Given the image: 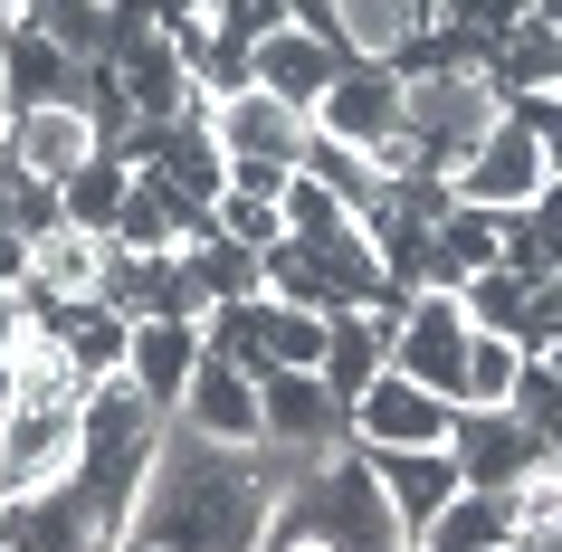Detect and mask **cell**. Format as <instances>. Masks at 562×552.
Here are the masks:
<instances>
[{
    "mask_svg": "<svg viewBox=\"0 0 562 552\" xmlns=\"http://www.w3.org/2000/svg\"><path fill=\"white\" fill-rule=\"evenodd\" d=\"M30 20L58 38L67 58H105V20H115V10H105V0H38Z\"/></svg>",
    "mask_w": 562,
    "mask_h": 552,
    "instance_id": "4dcf8cb0",
    "label": "cell"
},
{
    "mask_svg": "<svg viewBox=\"0 0 562 552\" xmlns=\"http://www.w3.org/2000/svg\"><path fill=\"white\" fill-rule=\"evenodd\" d=\"M325 381L344 391V401H362L372 381L391 372V315H372V305H344V315H325Z\"/></svg>",
    "mask_w": 562,
    "mask_h": 552,
    "instance_id": "44dd1931",
    "label": "cell"
},
{
    "mask_svg": "<svg viewBox=\"0 0 562 552\" xmlns=\"http://www.w3.org/2000/svg\"><path fill=\"white\" fill-rule=\"evenodd\" d=\"M525 10L533 0H439V20H458V30H476V38H505Z\"/></svg>",
    "mask_w": 562,
    "mask_h": 552,
    "instance_id": "e575fe53",
    "label": "cell"
},
{
    "mask_svg": "<svg viewBox=\"0 0 562 552\" xmlns=\"http://www.w3.org/2000/svg\"><path fill=\"white\" fill-rule=\"evenodd\" d=\"M0 30H10V20H0ZM0 134H10V77H0Z\"/></svg>",
    "mask_w": 562,
    "mask_h": 552,
    "instance_id": "60d3db41",
    "label": "cell"
},
{
    "mask_svg": "<svg viewBox=\"0 0 562 552\" xmlns=\"http://www.w3.org/2000/svg\"><path fill=\"white\" fill-rule=\"evenodd\" d=\"M48 334H67V352H77V372H87V381H115L124 352H134V315H115L105 295L58 305V324H48Z\"/></svg>",
    "mask_w": 562,
    "mask_h": 552,
    "instance_id": "603a6c76",
    "label": "cell"
},
{
    "mask_svg": "<svg viewBox=\"0 0 562 552\" xmlns=\"http://www.w3.org/2000/svg\"><path fill=\"white\" fill-rule=\"evenodd\" d=\"M0 505H10V486H0Z\"/></svg>",
    "mask_w": 562,
    "mask_h": 552,
    "instance_id": "f6af8a7d",
    "label": "cell"
},
{
    "mask_svg": "<svg viewBox=\"0 0 562 552\" xmlns=\"http://www.w3.org/2000/svg\"><path fill=\"white\" fill-rule=\"evenodd\" d=\"M325 334H334L325 315H296V305L267 295V352H277L286 372H325Z\"/></svg>",
    "mask_w": 562,
    "mask_h": 552,
    "instance_id": "1f68e13d",
    "label": "cell"
},
{
    "mask_svg": "<svg viewBox=\"0 0 562 552\" xmlns=\"http://www.w3.org/2000/svg\"><path fill=\"white\" fill-rule=\"evenodd\" d=\"M505 115L525 124L533 144H543V162H553V172H562V95H515V105H505Z\"/></svg>",
    "mask_w": 562,
    "mask_h": 552,
    "instance_id": "d590c367",
    "label": "cell"
},
{
    "mask_svg": "<svg viewBox=\"0 0 562 552\" xmlns=\"http://www.w3.org/2000/svg\"><path fill=\"white\" fill-rule=\"evenodd\" d=\"M448 458H458V476L468 486H496L515 495L525 476H543V429H533L525 409H458V429H448Z\"/></svg>",
    "mask_w": 562,
    "mask_h": 552,
    "instance_id": "52a82bcc",
    "label": "cell"
},
{
    "mask_svg": "<svg viewBox=\"0 0 562 552\" xmlns=\"http://www.w3.org/2000/svg\"><path fill=\"white\" fill-rule=\"evenodd\" d=\"M38 334V305H30V286H0V352H20Z\"/></svg>",
    "mask_w": 562,
    "mask_h": 552,
    "instance_id": "8d00e7d4",
    "label": "cell"
},
{
    "mask_svg": "<svg viewBox=\"0 0 562 552\" xmlns=\"http://www.w3.org/2000/svg\"><path fill=\"white\" fill-rule=\"evenodd\" d=\"M0 153H10V172H30V181H48V191H67V181L87 172L95 153V124L77 115V105H38V115H20L10 134H0Z\"/></svg>",
    "mask_w": 562,
    "mask_h": 552,
    "instance_id": "7c38bea8",
    "label": "cell"
},
{
    "mask_svg": "<svg viewBox=\"0 0 562 552\" xmlns=\"http://www.w3.org/2000/svg\"><path fill=\"white\" fill-rule=\"evenodd\" d=\"M515 552H562V515H553V523H525V533H515Z\"/></svg>",
    "mask_w": 562,
    "mask_h": 552,
    "instance_id": "ab89813d",
    "label": "cell"
},
{
    "mask_svg": "<svg viewBox=\"0 0 562 552\" xmlns=\"http://www.w3.org/2000/svg\"><path fill=\"white\" fill-rule=\"evenodd\" d=\"M181 429L220 438V448H258V438H267L258 381L238 372V362H220V352H201V372H191V391H181Z\"/></svg>",
    "mask_w": 562,
    "mask_h": 552,
    "instance_id": "9a60e30c",
    "label": "cell"
},
{
    "mask_svg": "<svg viewBox=\"0 0 562 552\" xmlns=\"http://www.w3.org/2000/svg\"><path fill=\"white\" fill-rule=\"evenodd\" d=\"M0 543L10 552H105L77 476H58V486H38V495H10L0 505Z\"/></svg>",
    "mask_w": 562,
    "mask_h": 552,
    "instance_id": "2e32d148",
    "label": "cell"
},
{
    "mask_svg": "<svg viewBox=\"0 0 562 552\" xmlns=\"http://www.w3.org/2000/svg\"><path fill=\"white\" fill-rule=\"evenodd\" d=\"M210 124H220V153H229V172H305V144H315V115H296L286 95L267 87H238L210 105Z\"/></svg>",
    "mask_w": 562,
    "mask_h": 552,
    "instance_id": "277c9868",
    "label": "cell"
},
{
    "mask_svg": "<svg viewBox=\"0 0 562 552\" xmlns=\"http://www.w3.org/2000/svg\"><path fill=\"white\" fill-rule=\"evenodd\" d=\"M486 87H496L505 105H515V95H562V30L525 10V20L486 48Z\"/></svg>",
    "mask_w": 562,
    "mask_h": 552,
    "instance_id": "ffe728a7",
    "label": "cell"
},
{
    "mask_svg": "<svg viewBox=\"0 0 562 552\" xmlns=\"http://www.w3.org/2000/svg\"><path fill=\"white\" fill-rule=\"evenodd\" d=\"M353 448H362V438H353ZM362 458H372V476H382V495L401 505V523H411V543L429 533V523H439V505H448V495L468 486L448 448H362Z\"/></svg>",
    "mask_w": 562,
    "mask_h": 552,
    "instance_id": "ac0fdd59",
    "label": "cell"
},
{
    "mask_svg": "<svg viewBox=\"0 0 562 552\" xmlns=\"http://www.w3.org/2000/svg\"><path fill=\"white\" fill-rule=\"evenodd\" d=\"M124 552H162V543H124Z\"/></svg>",
    "mask_w": 562,
    "mask_h": 552,
    "instance_id": "ee69618b",
    "label": "cell"
},
{
    "mask_svg": "<svg viewBox=\"0 0 562 552\" xmlns=\"http://www.w3.org/2000/svg\"><path fill=\"white\" fill-rule=\"evenodd\" d=\"M533 229L553 238V258H562V172H553V181H543V201H533Z\"/></svg>",
    "mask_w": 562,
    "mask_h": 552,
    "instance_id": "74e56055",
    "label": "cell"
},
{
    "mask_svg": "<svg viewBox=\"0 0 562 552\" xmlns=\"http://www.w3.org/2000/svg\"><path fill=\"white\" fill-rule=\"evenodd\" d=\"M220 229L238 238V248H277V238H286V201H277V191H258V181H229V191H220Z\"/></svg>",
    "mask_w": 562,
    "mask_h": 552,
    "instance_id": "f546056e",
    "label": "cell"
},
{
    "mask_svg": "<svg viewBox=\"0 0 562 552\" xmlns=\"http://www.w3.org/2000/svg\"><path fill=\"white\" fill-rule=\"evenodd\" d=\"M0 77H10V124L38 115V105H77L87 95V58H67L38 20H10L0 30Z\"/></svg>",
    "mask_w": 562,
    "mask_h": 552,
    "instance_id": "8fae6325",
    "label": "cell"
},
{
    "mask_svg": "<svg viewBox=\"0 0 562 552\" xmlns=\"http://www.w3.org/2000/svg\"><path fill=\"white\" fill-rule=\"evenodd\" d=\"M0 552H10V543H0Z\"/></svg>",
    "mask_w": 562,
    "mask_h": 552,
    "instance_id": "7dc6e473",
    "label": "cell"
},
{
    "mask_svg": "<svg viewBox=\"0 0 562 552\" xmlns=\"http://www.w3.org/2000/svg\"><path fill=\"white\" fill-rule=\"evenodd\" d=\"M543 181H553L543 144H533L515 115H496V124H486V144L448 172V191H458V201H476V210H533V201H543Z\"/></svg>",
    "mask_w": 562,
    "mask_h": 552,
    "instance_id": "ba28073f",
    "label": "cell"
},
{
    "mask_svg": "<svg viewBox=\"0 0 562 552\" xmlns=\"http://www.w3.org/2000/svg\"><path fill=\"white\" fill-rule=\"evenodd\" d=\"M448 429H458V401H448V391H419L411 372H382L353 401L362 448H448Z\"/></svg>",
    "mask_w": 562,
    "mask_h": 552,
    "instance_id": "30bf717a",
    "label": "cell"
},
{
    "mask_svg": "<svg viewBox=\"0 0 562 552\" xmlns=\"http://www.w3.org/2000/svg\"><path fill=\"white\" fill-rule=\"evenodd\" d=\"M277 515L305 523V533H325L334 552H411V523H401V505L382 495V476H372L362 448H334L325 466H305Z\"/></svg>",
    "mask_w": 562,
    "mask_h": 552,
    "instance_id": "6da1fadb",
    "label": "cell"
},
{
    "mask_svg": "<svg viewBox=\"0 0 562 552\" xmlns=\"http://www.w3.org/2000/svg\"><path fill=\"white\" fill-rule=\"evenodd\" d=\"M533 20H553V30H562V0H533Z\"/></svg>",
    "mask_w": 562,
    "mask_h": 552,
    "instance_id": "b9f144b4",
    "label": "cell"
},
{
    "mask_svg": "<svg viewBox=\"0 0 562 552\" xmlns=\"http://www.w3.org/2000/svg\"><path fill=\"white\" fill-rule=\"evenodd\" d=\"M105 248H115V238L77 229V219H58V229L30 238V305H38V324H48V305H87V295H105Z\"/></svg>",
    "mask_w": 562,
    "mask_h": 552,
    "instance_id": "4fadbf2b",
    "label": "cell"
},
{
    "mask_svg": "<svg viewBox=\"0 0 562 552\" xmlns=\"http://www.w3.org/2000/svg\"><path fill=\"white\" fill-rule=\"evenodd\" d=\"M153 30H191V20H210V0H144Z\"/></svg>",
    "mask_w": 562,
    "mask_h": 552,
    "instance_id": "f35d334b",
    "label": "cell"
},
{
    "mask_svg": "<svg viewBox=\"0 0 562 552\" xmlns=\"http://www.w3.org/2000/svg\"><path fill=\"white\" fill-rule=\"evenodd\" d=\"M401 87H411V144H419V172H458V162H468L476 144H486V124L505 115V95L486 87V77H401Z\"/></svg>",
    "mask_w": 562,
    "mask_h": 552,
    "instance_id": "7a4b0ae2",
    "label": "cell"
},
{
    "mask_svg": "<svg viewBox=\"0 0 562 552\" xmlns=\"http://www.w3.org/2000/svg\"><path fill=\"white\" fill-rule=\"evenodd\" d=\"M124 191H134V162H124V153H95V162H87L77 181H67L58 201H67V219H77V229L115 238V219H124Z\"/></svg>",
    "mask_w": 562,
    "mask_h": 552,
    "instance_id": "4316f807",
    "label": "cell"
},
{
    "mask_svg": "<svg viewBox=\"0 0 562 552\" xmlns=\"http://www.w3.org/2000/svg\"><path fill=\"white\" fill-rule=\"evenodd\" d=\"M201 324H172V315H153L134 324V352H124V381L144 391L162 419H181V391H191V372H201Z\"/></svg>",
    "mask_w": 562,
    "mask_h": 552,
    "instance_id": "e0dca14e",
    "label": "cell"
},
{
    "mask_svg": "<svg viewBox=\"0 0 562 552\" xmlns=\"http://www.w3.org/2000/svg\"><path fill=\"white\" fill-rule=\"evenodd\" d=\"M525 352L533 362H562V277L533 286V315H525Z\"/></svg>",
    "mask_w": 562,
    "mask_h": 552,
    "instance_id": "836d02e7",
    "label": "cell"
},
{
    "mask_svg": "<svg viewBox=\"0 0 562 552\" xmlns=\"http://www.w3.org/2000/svg\"><path fill=\"white\" fill-rule=\"evenodd\" d=\"M258 267H267V295L296 305V315H344V305H353V295H344V267H334L325 248H305V238H277Z\"/></svg>",
    "mask_w": 562,
    "mask_h": 552,
    "instance_id": "7402d4cb",
    "label": "cell"
},
{
    "mask_svg": "<svg viewBox=\"0 0 562 552\" xmlns=\"http://www.w3.org/2000/svg\"><path fill=\"white\" fill-rule=\"evenodd\" d=\"M515 409H525L533 429L553 438V429H562V362H533V352H525V381H515Z\"/></svg>",
    "mask_w": 562,
    "mask_h": 552,
    "instance_id": "d6a6232c",
    "label": "cell"
},
{
    "mask_svg": "<svg viewBox=\"0 0 562 552\" xmlns=\"http://www.w3.org/2000/svg\"><path fill=\"white\" fill-rule=\"evenodd\" d=\"M77 466V409H10L0 419V486L38 495Z\"/></svg>",
    "mask_w": 562,
    "mask_h": 552,
    "instance_id": "5bb4252c",
    "label": "cell"
},
{
    "mask_svg": "<svg viewBox=\"0 0 562 552\" xmlns=\"http://www.w3.org/2000/svg\"><path fill=\"white\" fill-rule=\"evenodd\" d=\"M258 419L277 448H296V458H334V448H353V401L334 391L325 372H277L258 381Z\"/></svg>",
    "mask_w": 562,
    "mask_h": 552,
    "instance_id": "5b68a950",
    "label": "cell"
},
{
    "mask_svg": "<svg viewBox=\"0 0 562 552\" xmlns=\"http://www.w3.org/2000/svg\"><path fill=\"white\" fill-rule=\"evenodd\" d=\"M439 258H448V277L468 286V277H486V267H505V210H476V201H458L439 219Z\"/></svg>",
    "mask_w": 562,
    "mask_h": 552,
    "instance_id": "484cf974",
    "label": "cell"
},
{
    "mask_svg": "<svg viewBox=\"0 0 562 552\" xmlns=\"http://www.w3.org/2000/svg\"><path fill=\"white\" fill-rule=\"evenodd\" d=\"M334 20L362 58H401L419 30H439V0H334Z\"/></svg>",
    "mask_w": 562,
    "mask_h": 552,
    "instance_id": "cb8c5ba5",
    "label": "cell"
},
{
    "mask_svg": "<svg viewBox=\"0 0 562 552\" xmlns=\"http://www.w3.org/2000/svg\"><path fill=\"white\" fill-rule=\"evenodd\" d=\"M353 58H362V48H344V38H315V30H296V20H286V30H267L258 48H248V77H258L267 95H286L296 115H315V105L334 95V77H344Z\"/></svg>",
    "mask_w": 562,
    "mask_h": 552,
    "instance_id": "9c48e42d",
    "label": "cell"
},
{
    "mask_svg": "<svg viewBox=\"0 0 562 552\" xmlns=\"http://www.w3.org/2000/svg\"><path fill=\"white\" fill-rule=\"evenodd\" d=\"M201 343L220 352V362H238L248 381L277 372V352H267V295H238V305H210L201 315Z\"/></svg>",
    "mask_w": 562,
    "mask_h": 552,
    "instance_id": "d4e9b609",
    "label": "cell"
},
{
    "mask_svg": "<svg viewBox=\"0 0 562 552\" xmlns=\"http://www.w3.org/2000/svg\"><path fill=\"white\" fill-rule=\"evenodd\" d=\"M315 134H334V144L353 153H382L411 134V87H401V67L391 58H353L344 77H334V95L315 105Z\"/></svg>",
    "mask_w": 562,
    "mask_h": 552,
    "instance_id": "8992f818",
    "label": "cell"
},
{
    "mask_svg": "<svg viewBox=\"0 0 562 552\" xmlns=\"http://www.w3.org/2000/svg\"><path fill=\"white\" fill-rule=\"evenodd\" d=\"M458 305H468V324H476V334H515V343H525L533 277H515V267H486V277H468V286H458Z\"/></svg>",
    "mask_w": 562,
    "mask_h": 552,
    "instance_id": "83f0119b",
    "label": "cell"
},
{
    "mask_svg": "<svg viewBox=\"0 0 562 552\" xmlns=\"http://www.w3.org/2000/svg\"><path fill=\"white\" fill-rule=\"evenodd\" d=\"M515 533H525L515 495H496V486H458V495L439 505V523L419 533V552H515Z\"/></svg>",
    "mask_w": 562,
    "mask_h": 552,
    "instance_id": "d6986e66",
    "label": "cell"
},
{
    "mask_svg": "<svg viewBox=\"0 0 562 552\" xmlns=\"http://www.w3.org/2000/svg\"><path fill=\"white\" fill-rule=\"evenodd\" d=\"M515 381H525V343H515V334H476V352H468V409H515Z\"/></svg>",
    "mask_w": 562,
    "mask_h": 552,
    "instance_id": "f1b7e54d",
    "label": "cell"
},
{
    "mask_svg": "<svg viewBox=\"0 0 562 552\" xmlns=\"http://www.w3.org/2000/svg\"><path fill=\"white\" fill-rule=\"evenodd\" d=\"M411 552H419V543H411Z\"/></svg>",
    "mask_w": 562,
    "mask_h": 552,
    "instance_id": "c3c4849f",
    "label": "cell"
},
{
    "mask_svg": "<svg viewBox=\"0 0 562 552\" xmlns=\"http://www.w3.org/2000/svg\"><path fill=\"white\" fill-rule=\"evenodd\" d=\"M468 352H476V324L458 286H419L411 315L391 324V372H411L419 391H448L458 409H468Z\"/></svg>",
    "mask_w": 562,
    "mask_h": 552,
    "instance_id": "3957f363",
    "label": "cell"
},
{
    "mask_svg": "<svg viewBox=\"0 0 562 552\" xmlns=\"http://www.w3.org/2000/svg\"><path fill=\"white\" fill-rule=\"evenodd\" d=\"M258 552H277V543H258Z\"/></svg>",
    "mask_w": 562,
    "mask_h": 552,
    "instance_id": "bcb514c9",
    "label": "cell"
},
{
    "mask_svg": "<svg viewBox=\"0 0 562 552\" xmlns=\"http://www.w3.org/2000/svg\"><path fill=\"white\" fill-rule=\"evenodd\" d=\"M0 10H20V20H30V10H38V0H0Z\"/></svg>",
    "mask_w": 562,
    "mask_h": 552,
    "instance_id": "7bdbcfd3",
    "label": "cell"
}]
</instances>
